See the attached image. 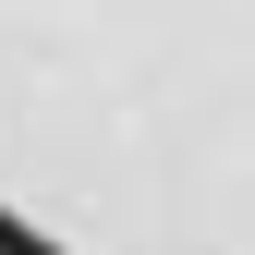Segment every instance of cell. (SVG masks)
<instances>
[{
	"mask_svg": "<svg viewBox=\"0 0 255 255\" xmlns=\"http://www.w3.org/2000/svg\"><path fill=\"white\" fill-rule=\"evenodd\" d=\"M0 255H255V0H0Z\"/></svg>",
	"mask_w": 255,
	"mask_h": 255,
	"instance_id": "1",
	"label": "cell"
}]
</instances>
